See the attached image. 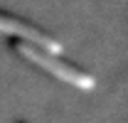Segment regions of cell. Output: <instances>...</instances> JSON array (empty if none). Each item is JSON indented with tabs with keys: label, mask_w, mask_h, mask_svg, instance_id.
I'll return each instance as SVG.
<instances>
[{
	"label": "cell",
	"mask_w": 128,
	"mask_h": 123,
	"mask_svg": "<svg viewBox=\"0 0 128 123\" xmlns=\"http://www.w3.org/2000/svg\"><path fill=\"white\" fill-rule=\"evenodd\" d=\"M0 34H10V37H15L17 42L32 44V47H37V49L49 52V54H57V57L64 52V44L57 37L47 34L44 30H40L37 25H30V22H25L20 17L5 15V12H0Z\"/></svg>",
	"instance_id": "2"
},
{
	"label": "cell",
	"mask_w": 128,
	"mask_h": 123,
	"mask_svg": "<svg viewBox=\"0 0 128 123\" xmlns=\"http://www.w3.org/2000/svg\"><path fill=\"white\" fill-rule=\"evenodd\" d=\"M22 123H25V121H22Z\"/></svg>",
	"instance_id": "3"
},
{
	"label": "cell",
	"mask_w": 128,
	"mask_h": 123,
	"mask_svg": "<svg viewBox=\"0 0 128 123\" xmlns=\"http://www.w3.org/2000/svg\"><path fill=\"white\" fill-rule=\"evenodd\" d=\"M12 49H15L22 59H27L30 64L40 66L42 72L52 74L54 79H59L64 84L79 89V91H91V89H96V79L91 76L89 72H84V69L69 64V62H64L62 57H57V54H49L44 49H37V47H32V44L17 42V40L12 42Z\"/></svg>",
	"instance_id": "1"
}]
</instances>
